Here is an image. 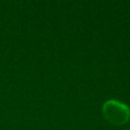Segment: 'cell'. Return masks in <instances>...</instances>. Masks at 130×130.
<instances>
[{
    "label": "cell",
    "mask_w": 130,
    "mask_h": 130,
    "mask_svg": "<svg viewBox=\"0 0 130 130\" xmlns=\"http://www.w3.org/2000/svg\"><path fill=\"white\" fill-rule=\"evenodd\" d=\"M103 115L107 121L114 125H123L130 119V108L117 100H108L102 108Z\"/></svg>",
    "instance_id": "6da1fadb"
},
{
    "label": "cell",
    "mask_w": 130,
    "mask_h": 130,
    "mask_svg": "<svg viewBox=\"0 0 130 130\" xmlns=\"http://www.w3.org/2000/svg\"><path fill=\"white\" fill-rule=\"evenodd\" d=\"M127 130H130V127H129V128H128V129H127Z\"/></svg>",
    "instance_id": "7a4b0ae2"
}]
</instances>
